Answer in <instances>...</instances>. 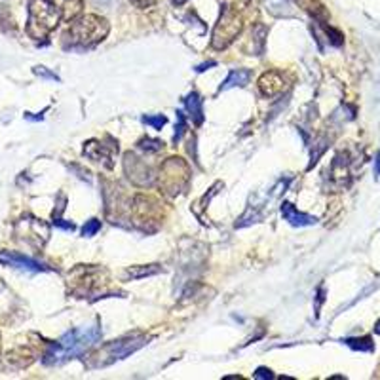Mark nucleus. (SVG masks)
Returning a JSON list of instances; mask_svg holds the SVG:
<instances>
[{
  "mask_svg": "<svg viewBox=\"0 0 380 380\" xmlns=\"http://www.w3.org/2000/svg\"><path fill=\"white\" fill-rule=\"evenodd\" d=\"M99 337H101V329L97 325H87L69 331L59 338L57 344H50L48 352L44 354V363L46 365H57V363H63L71 358H78L93 346L99 340Z\"/></svg>",
  "mask_w": 380,
  "mask_h": 380,
  "instance_id": "obj_1",
  "label": "nucleus"
},
{
  "mask_svg": "<svg viewBox=\"0 0 380 380\" xmlns=\"http://www.w3.org/2000/svg\"><path fill=\"white\" fill-rule=\"evenodd\" d=\"M109 21L105 17H99L93 13H86L75 17L69 31L65 33V48L71 50H87L99 42H103L109 34Z\"/></svg>",
  "mask_w": 380,
  "mask_h": 380,
  "instance_id": "obj_2",
  "label": "nucleus"
},
{
  "mask_svg": "<svg viewBox=\"0 0 380 380\" xmlns=\"http://www.w3.org/2000/svg\"><path fill=\"white\" fill-rule=\"evenodd\" d=\"M61 21V8L52 0H29L27 34L33 40H44Z\"/></svg>",
  "mask_w": 380,
  "mask_h": 380,
  "instance_id": "obj_3",
  "label": "nucleus"
},
{
  "mask_svg": "<svg viewBox=\"0 0 380 380\" xmlns=\"http://www.w3.org/2000/svg\"><path fill=\"white\" fill-rule=\"evenodd\" d=\"M243 29V21L238 15V11L234 8H223L221 11V17H219L217 25L213 29V34H211V48L213 50H227L230 44L234 42L239 36Z\"/></svg>",
  "mask_w": 380,
  "mask_h": 380,
  "instance_id": "obj_4",
  "label": "nucleus"
},
{
  "mask_svg": "<svg viewBox=\"0 0 380 380\" xmlns=\"http://www.w3.org/2000/svg\"><path fill=\"white\" fill-rule=\"evenodd\" d=\"M147 344V337H130V338H120V340H112L109 344L99 350V354L95 356V365L97 367H107L110 363L118 361V359L128 358L130 354L137 352L139 348Z\"/></svg>",
  "mask_w": 380,
  "mask_h": 380,
  "instance_id": "obj_5",
  "label": "nucleus"
},
{
  "mask_svg": "<svg viewBox=\"0 0 380 380\" xmlns=\"http://www.w3.org/2000/svg\"><path fill=\"white\" fill-rule=\"evenodd\" d=\"M188 165L181 158H169L160 171V186L167 194H179L188 183Z\"/></svg>",
  "mask_w": 380,
  "mask_h": 380,
  "instance_id": "obj_6",
  "label": "nucleus"
},
{
  "mask_svg": "<svg viewBox=\"0 0 380 380\" xmlns=\"http://www.w3.org/2000/svg\"><path fill=\"white\" fill-rule=\"evenodd\" d=\"M107 274L101 268H95V266H80L73 272V293L80 295V297H86V295H91L93 291H101V295L105 293L103 291V280L101 276Z\"/></svg>",
  "mask_w": 380,
  "mask_h": 380,
  "instance_id": "obj_7",
  "label": "nucleus"
},
{
  "mask_svg": "<svg viewBox=\"0 0 380 380\" xmlns=\"http://www.w3.org/2000/svg\"><path fill=\"white\" fill-rule=\"evenodd\" d=\"M285 87V80L280 73L276 71H270V73H264V75L259 78V89L264 97H276L280 95Z\"/></svg>",
  "mask_w": 380,
  "mask_h": 380,
  "instance_id": "obj_8",
  "label": "nucleus"
},
{
  "mask_svg": "<svg viewBox=\"0 0 380 380\" xmlns=\"http://www.w3.org/2000/svg\"><path fill=\"white\" fill-rule=\"evenodd\" d=\"M126 171H128L130 179L135 183V185H139V177H143V186L151 185L152 183L151 169H149V167H147V165H145L139 158H135L131 152L126 154Z\"/></svg>",
  "mask_w": 380,
  "mask_h": 380,
  "instance_id": "obj_9",
  "label": "nucleus"
},
{
  "mask_svg": "<svg viewBox=\"0 0 380 380\" xmlns=\"http://www.w3.org/2000/svg\"><path fill=\"white\" fill-rule=\"evenodd\" d=\"M0 261L10 264L13 268H23V270H33V272H40V270H48L44 264H40L34 259H29L21 253H11V251H4L0 253Z\"/></svg>",
  "mask_w": 380,
  "mask_h": 380,
  "instance_id": "obj_10",
  "label": "nucleus"
},
{
  "mask_svg": "<svg viewBox=\"0 0 380 380\" xmlns=\"http://www.w3.org/2000/svg\"><path fill=\"white\" fill-rule=\"evenodd\" d=\"M282 217L293 227H312V225H315V217H310L303 211H299L291 202L282 204Z\"/></svg>",
  "mask_w": 380,
  "mask_h": 380,
  "instance_id": "obj_11",
  "label": "nucleus"
},
{
  "mask_svg": "<svg viewBox=\"0 0 380 380\" xmlns=\"http://www.w3.org/2000/svg\"><path fill=\"white\" fill-rule=\"evenodd\" d=\"M249 78H251V73L247 69H238V71H232L228 78L225 80V84L221 86V91H227L230 87H236V86H245V84H249Z\"/></svg>",
  "mask_w": 380,
  "mask_h": 380,
  "instance_id": "obj_12",
  "label": "nucleus"
},
{
  "mask_svg": "<svg viewBox=\"0 0 380 380\" xmlns=\"http://www.w3.org/2000/svg\"><path fill=\"white\" fill-rule=\"evenodd\" d=\"M185 107H186V110L190 112V116H194L196 124H202V122H204V109H202V99H200V95H198L196 91L188 93V97L185 99Z\"/></svg>",
  "mask_w": 380,
  "mask_h": 380,
  "instance_id": "obj_13",
  "label": "nucleus"
},
{
  "mask_svg": "<svg viewBox=\"0 0 380 380\" xmlns=\"http://www.w3.org/2000/svg\"><path fill=\"white\" fill-rule=\"evenodd\" d=\"M264 6L276 17H289V15H293L289 0H264Z\"/></svg>",
  "mask_w": 380,
  "mask_h": 380,
  "instance_id": "obj_14",
  "label": "nucleus"
},
{
  "mask_svg": "<svg viewBox=\"0 0 380 380\" xmlns=\"http://www.w3.org/2000/svg\"><path fill=\"white\" fill-rule=\"evenodd\" d=\"M59 8H61V19L73 21L76 15L82 11V0H61Z\"/></svg>",
  "mask_w": 380,
  "mask_h": 380,
  "instance_id": "obj_15",
  "label": "nucleus"
},
{
  "mask_svg": "<svg viewBox=\"0 0 380 380\" xmlns=\"http://www.w3.org/2000/svg\"><path fill=\"white\" fill-rule=\"evenodd\" d=\"M346 346H350L352 350H359V352H373L375 344L369 337H361V338H346L344 340Z\"/></svg>",
  "mask_w": 380,
  "mask_h": 380,
  "instance_id": "obj_16",
  "label": "nucleus"
},
{
  "mask_svg": "<svg viewBox=\"0 0 380 380\" xmlns=\"http://www.w3.org/2000/svg\"><path fill=\"white\" fill-rule=\"evenodd\" d=\"M158 272H162V268L158 266V264H149L147 268L143 266V268H137V266H133V268H130L128 270V276H131V278H145V276H154V274H158Z\"/></svg>",
  "mask_w": 380,
  "mask_h": 380,
  "instance_id": "obj_17",
  "label": "nucleus"
},
{
  "mask_svg": "<svg viewBox=\"0 0 380 380\" xmlns=\"http://www.w3.org/2000/svg\"><path fill=\"white\" fill-rule=\"evenodd\" d=\"M99 230H101V223H99L97 219H91V221H87L84 228H82V236H86V238H91V236H95Z\"/></svg>",
  "mask_w": 380,
  "mask_h": 380,
  "instance_id": "obj_18",
  "label": "nucleus"
},
{
  "mask_svg": "<svg viewBox=\"0 0 380 380\" xmlns=\"http://www.w3.org/2000/svg\"><path fill=\"white\" fill-rule=\"evenodd\" d=\"M139 147H141L143 151H151V152H158V151H162V147H163V143L162 141H156V139H143V141H139Z\"/></svg>",
  "mask_w": 380,
  "mask_h": 380,
  "instance_id": "obj_19",
  "label": "nucleus"
},
{
  "mask_svg": "<svg viewBox=\"0 0 380 380\" xmlns=\"http://www.w3.org/2000/svg\"><path fill=\"white\" fill-rule=\"evenodd\" d=\"M143 122L151 124L152 128H156V130H162L163 126H165V122H167V118L162 116V114H158V116H143Z\"/></svg>",
  "mask_w": 380,
  "mask_h": 380,
  "instance_id": "obj_20",
  "label": "nucleus"
},
{
  "mask_svg": "<svg viewBox=\"0 0 380 380\" xmlns=\"http://www.w3.org/2000/svg\"><path fill=\"white\" fill-rule=\"evenodd\" d=\"M177 120H179V126L175 128V135H173V141L177 143L181 137H183V133H185V128H186V120H185V114L181 112V110H177Z\"/></svg>",
  "mask_w": 380,
  "mask_h": 380,
  "instance_id": "obj_21",
  "label": "nucleus"
},
{
  "mask_svg": "<svg viewBox=\"0 0 380 380\" xmlns=\"http://www.w3.org/2000/svg\"><path fill=\"white\" fill-rule=\"evenodd\" d=\"M34 75L44 76V78H50V80H55V82H59V76L54 75V73H50L46 67H34Z\"/></svg>",
  "mask_w": 380,
  "mask_h": 380,
  "instance_id": "obj_22",
  "label": "nucleus"
},
{
  "mask_svg": "<svg viewBox=\"0 0 380 380\" xmlns=\"http://www.w3.org/2000/svg\"><path fill=\"white\" fill-rule=\"evenodd\" d=\"M249 2L251 0H228L230 8H234V10H241V8H245Z\"/></svg>",
  "mask_w": 380,
  "mask_h": 380,
  "instance_id": "obj_23",
  "label": "nucleus"
},
{
  "mask_svg": "<svg viewBox=\"0 0 380 380\" xmlns=\"http://www.w3.org/2000/svg\"><path fill=\"white\" fill-rule=\"evenodd\" d=\"M255 379H272V371L270 369H266V367H261V369H257V373H255Z\"/></svg>",
  "mask_w": 380,
  "mask_h": 380,
  "instance_id": "obj_24",
  "label": "nucleus"
},
{
  "mask_svg": "<svg viewBox=\"0 0 380 380\" xmlns=\"http://www.w3.org/2000/svg\"><path fill=\"white\" fill-rule=\"evenodd\" d=\"M54 225L59 228H65V230H71V232L75 230V225H73V223H63L61 219H54Z\"/></svg>",
  "mask_w": 380,
  "mask_h": 380,
  "instance_id": "obj_25",
  "label": "nucleus"
},
{
  "mask_svg": "<svg viewBox=\"0 0 380 380\" xmlns=\"http://www.w3.org/2000/svg\"><path fill=\"white\" fill-rule=\"evenodd\" d=\"M137 8H151L152 4H156V0H131Z\"/></svg>",
  "mask_w": 380,
  "mask_h": 380,
  "instance_id": "obj_26",
  "label": "nucleus"
},
{
  "mask_svg": "<svg viewBox=\"0 0 380 380\" xmlns=\"http://www.w3.org/2000/svg\"><path fill=\"white\" fill-rule=\"evenodd\" d=\"M215 65H217V63H215V61H209V63H204V65L196 67V71H198V73H204V71H207V69H209V67H215Z\"/></svg>",
  "mask_w": 380,
  "mask_h": 380,
  "instance_id": "obj_27",
  "label": "nucleus"
},
{
  "mask_svg": "<svg viewBox=\"0 0 380 380\" xmlns=\"http://www.w3.org/2000/svg\"><path fill=\"white\" fill-rule=\"evenodd\" d=\"M93 2H95L97 6H107V4H110L112 0H93Z\"/></svg>",
  "mask_w": 380,
  "mask_h": 380,
  "instance_id": "obj_28",
  "label": "nucleus"
},
{
  "mask_svg": "<svg viewBox=\"0 0 380 380\" xmlns=\"http://www.w3.org/2000/svg\"><path fill=\"white\" fill-rule=\"evenodd\" d=\"M377 173L380 175V154H379V158H377Z\"/></svg>",
  "mask_w": 380,
  "mask_h": 380,
  "instance_id": "obj_29",
  "label": "nucleus"
},
{
  "mask_svg": "<svg viewBox=\"0 0 380 380\" xmlns=\"http://www.w3.org/2000/svg\"><path fill=\"white\" fill-rule=\"evenodd\" d=\"M375 333L380 335V321H377V325H375Z\"/></svg>",
  "mask_w": 380,
  "mask_h": 380,
  "instance_id": "obj_30",
  "label": "nucleus"
},
{
  "mask_svg": "<svg viewBox=\"0 0 380 380\" xmlns=\"http://www.w3.org/2000/svg\"><path fill=\"white\" fill-rule=\"evenodd\" d=\"M183 2H186V0H173V4H183Z\"/></svg>",
  "mask_w": 380,
  "mask_h": 380,
  "instance_id": "obj_31",
  "label": "nucleus"
}]
</instances>
